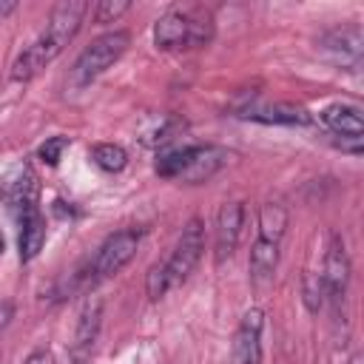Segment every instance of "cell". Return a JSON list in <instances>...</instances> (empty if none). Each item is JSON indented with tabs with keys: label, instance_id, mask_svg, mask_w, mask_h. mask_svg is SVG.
Listing matches in <instances>:
<instances>
[{
	"label": "cell",
	"instance_id": "13",
	"mask_svg": "<svg viewBox=\"0 0 364 364\" xmlns=\"http://www.w3.org/2000/svg\"><path fill=\"white\" fill-rule=\"evenodd\" d=\"M318 119L338 136H358L364 134V111L347 102H333L318 111Z\"/></svg>",
	"mask_w": 364,
	"mask_h": 364
},
{
	"label": "cell",
	"instance_id": "3",
	"mask_svg": "<svg viewBox=\"0 0 364 364\" xmlns=\"http://www.w3.org/2000/svg\"><path fill=\"white\" fill-rule=\"evenodd\" d=\"M230 151L219 145H182V148H168L156 156L154 171L165 179H182L188 185L208 182L216 171H222L230 162Z\"/></svg>",
	"mask_w": 364,
	"mask_h": 364
},
{
	"label": "cell",
	"instance_id": "11",
	"mask_svg": "<svg viewBox=\"0 0 364 364\" xmlns=\"http://www.w3.org/2000/svg\"><path fill=\"white\" fill-rule=\"evenodd\" d=\"M6 205H9V213L14 216L17 225L28 213L40 210L37 208V176L31 173V168L23 165V171L17 173V179H9V185H6Z\"/></svg>",
	"mask_w": 364,
	"mask_h": 364
},
{
	"label": "cell",
	"instance_id": "7",
	"mask_svg": "<svg viewBox=\"0 0 364 364\" xmlns=\"http://www.w3.org/2000/svg\"><path fill=\"white\" fill-rule=\"evenodd\" d=\"M318 48L330 63L341 68H355L364 63V31L355 26H338L318 37Z\"/></svg>",
	"mask_w": 364,
	"mask_h": 364
},
{
	"label": "cell",
	"instance_id": "1",
	"mask_svg": "<svg viewBox=\"0 0 364 364\" xmlns=\"http://www.w3.org/2000/svg\"><path fill=\"white\" fill-rule=\"evenodd\" d=\"M88 14V3L82 0H65V3H57L48 14V23L46 28L14 57L11 63V82H28L34 80L54 57L63 54V48L74 40V34L80 31L82 26V17Z\"/></svg>",
	"mask_w": 364,
	"mask_h": 364
},
{
	"label": "cell",
	"instance_id": "18",
	"mask_svg": "<svg viewBox=\"0 0 364 364\" xmlns=\"http://www.w3.org/2000/svg\"><path fill=\"white\" fill-rule=\"evenodd\" d=\"M88 156L105 173H119L128 165V151L122 145H117V142H97V145H91Z\"/></svg>",
	"mask_w": 364,
	"mask_h": 364
},
{
	"label": "cell",
	"instance_id": "10",
	"mask_svg": "<svg viewBox=\"0 0 364 364\" xmlns=\"http://www.w3.org/2000/svg\"><path fill=\"white\" fill-rule=\"evenodd\" d=\"M262 330H264V313L259 307H250L233 336V358L236 364H262Z\"/></svg>",
	"mask_w": 364,
	"mask_h": 364
},
{
	"label": "cell",
	"instance_id": "6",
	"mask_svg": "<svg viewBox=\"0 0 364 364\" xmlns=\"http://www.w3.org/2000/svg\"><path fill=\"white\" fill-rule=\"evenodd\" d=\"M142 242V233L136 228H122L117 233H111L94 253L91 264H88V282H102V279H111L117 276L134 256H136V247Z\"/></svg>",
	"mask_w": 364,
	"mask_h": 364
},
{
	"label": "cell",
	"instance_id": "21",
	"mask_svg": "<svg viewBox=\"0 0 364 364\" xmlns=\"http://www.w3.org/2000/svg\"><path fill=\"white\" fill-rule=\"evenodd\" d=\"M131 6L128 3H114V0H102V3H97L94 6V23H114L117 17H122L125 11H128Z\"/></svg>",
	"mask_w": 364,
	"mask_h": 364
},
{
	"label": "cell",
	"instance_id": "17",
	"mask_svg": "<svg viewBox=\"0 0 364 364\" xmlns=\"http://www.w3.org/2000/svg\"><path fill=\"white\" fill-rule=\"evenodd\" d=\"M256 225H259V233L256 236L270 239V242H282V236L287 230V210L279 202H267V205H262Z\"/></svg>",
	"mask_w": 364,
	"mask_h": 364
},
{
	"label": "cell",
	"instance_id": "26",
	"mask_svg": "<svg viewBox=\"0 0 364 364\" xmlns=\"http://www.w3.org/2000/svg\"><path fill=\"white\" fill-rule=\"evenodd\" d=\"M347 364H364V353H353Z\"/></svg>",
	"mask_w": 364,
	"mask_h": 364
},
{
	"label": "cell",
	"instance_id": "24",
	"mask_svg": "<svg viewBox=\"0 0 364 364\" xmlns=\"http://www.w3.org/2000/svg\"><path fill=\"white\" fill-rule=\"evenodd\" d=\"M11 310H14V307H11V301L6 299V301H3V327L11 324Z\"/></svg>",
	"mask_w": 364,
	"mask_h": 364
},
{
	"label": "cell",
	"instance_id": "2",
	"mask_svg": "<svg viewBox=\"0 0 364 364\" xmlns=\"http://www.w3.org/2000/svg\"><path fill=\"white\" fill-rule=\"evenodd\" d=\"M202 250H205V228H202V219H188V225L182 228L171 256L162 262V264H154L151 273H148V296L156 301L162 296H168L173 287H179L191 273L193 267L199 264L202 259Z\"/></svg>",
	"mask_w": 364,
	"mask_h": 364
},
{
	"label": "cell",
	"instance_id": "4",
	"mask_svg": "<svg viewBox=\"0 0 364 364\" xmlns=\"http://www.w3.org/2000/svg\"><path fill=\"white\" fill-rule=\"evenodd\" d=\"M213 37V20L208 14L193 11H165L154 23V46L162 51H185V48H202Z\"/></svg>",
	"mask_w": 364,
	"mask_h": 364
},
{
	"label": "cell",
	"instance_id": "16",
	"mask_svg": "<svg viewBox=\"0 0 364 364\" xmlns=\"http://www.w3.org/2000/svg\"><path fill=\"white\" fill-rule=\"evenodd\" d=\"M17 250H20V262H31L43 245H46V216L40 210L28 213L20 225H17Z\"/></svg>",
	"mask_w": 364,
	"mask_h": 364
},
{
	"label": "cell",
	"instance_id": "15",
	"mask_svg": "<svg viewBox=\"0 0 364 364\" xmlns=\"http://www.w3.org/2000/svg\"><path fill=\"white\" fill-rule=\"evenodd\" d=\"M100 318H102V301L100 299L85 301V307L80 313V321H77V333H74V355L77 358L91 353V347L100 336Z\"/></svg>",
	"mask_w": 364,
	"mask_h": 364
},
{
	"label": "cell",
	"instance_id": "19",
	"mask_svg": "<svg viewBox=\"0 0 364 364\" xmlns=\"http://www.w3.org/2000/svg\"><path fill=\"white\" fill-rule=\"evenodd\" d=\"M327 299V290H324V279L321 273H307L304 276V304L310 313H318L321 304Z\"/></svg>",
	"mask_w": 364,
	"mask_h": 364
},
{
	"label": "cell",
	"instance_id": "25",
	"mask_svg": "<svg viewBox=\"0 0 364 364\" xmlns=\"http://www.w3.org/2000/svg\"><path fill=\"white\" fill-rule=\"evenodd\" d=\"M17 9V3H0V17H6V14H11Z\"/></svg>",
	"mask_w": 364,
	"mask_h": 364
},
{
	"label": "cell",
	"instance_id": "23",
	"mask_svg": "<svg viewBox=\"0 0 364 364\" xmlns=\"http://www.w3.org/2000/svg\"><path fill=\"white\" fill-rule=\"evenodd\" d=\"M23 364H54V355H51V350L37 347V350H31V353L26 355V361H23Z\"/></svg>",
	"mask_w": 364,
	"mask_h": 364
},
{
	"label": "cell",
	"instance_id": "9",
	"mask_svg": "<svg viewBox=\"0 0 364 364\" xmlns=\"http://www.w3.org/2000/svg\"><path fill=\"white\" fill-rule=\"evenodd\" d=\"M321 279H324L327 299L333 304H338L344 299V293H347V284H350V256H347L344 239L338 233L330 236V245H327V253H324Z\"/></svg>",
	"mask_w": 364,
	"mask_h": 364
},
{
	"label": "cell",
	"instance_id": "20",
	"mask_svg": "<svg viewBox=\"0 0 364 364\" xmlns=\"http://www.w3.org/2000/svg\"><path fill=\"white\" fill-rule=\"evenodd\" d=\"M71 145V139L68 136H63V134H57V136H48L40 148H37V159L40 162H46V165H60V159H63V151Z\"/></svg>",
	"mask_w": 364,
	"mask_h": 364
},
{
	"label": "cell",
	"instance_id": "5",
	"mask_svg": "<svg viewBox=\"0 0 364 364\" xmlns=\"http://www.w3.org/2000/svg\"><path fill=\"white\" fill-rule=\"evenodd\" d=\"M131 43V34L125 28H114V31H105L100 37H94L74 60L71 65V74H68V82L71 88H85L91 85L100 74H105L128 48Z\"/></svg>",
	"mask_w": 364,
	"mask_h": 364
},
{
	"label": "cell",
	"instance_id": "22",
	"mask_svg": "<svg viewBox=\"0 0 364 364\" xmlns=\"http://www.w3.org/2000/svg\"><path fill=\"white\" fill-rule=\"evenodd\" d=\"M336 148L344 151V154H353V156H364V134H358V136H341V139H336Z\"/></svg>",
	"mask_w": 364,
	"mask_h": 364
},
{
	"label": "cell",
	"instance_id": "12",
	"mask_svg": "<svg viewBox=\"0 0 364 364\" xmlns=\"http://www.w3.org/2000/svg\"><path fill=\"white\" fill-rule=\"evenodd\" d=\"M245 119L264 122V125H307L310 111L296 105V102H273V105H259V108H245Z\"/></svg>",
	"mask_w": 364,
	"mask_h": 364
},
{
	"label": "cell",
	"instance_id": "8",
	"mask_svg": "<svg viewBox=\"0 0 364 364\" xmlns=\"http://www.w3.org/2000/svg\"><path fill=\"white\" fill-rule=\"evenodd\" d=\"M242 225H245V205L242 202H225L216 210V228H213L216 264H222L225 259H230L236 253V245H239V236H242Z\"/></svg>",
	"mask_w": 364,
	"mask_h": 364
},
{
	"label": "cell",
	"instance_id": "14",
	"mask_svg": "<svg viewBox=\"0 0 364 364\" xmlns=\"http://www.w3.org/2000/svg\"><path fill=\"white\" fill-rule=\"evenodd\" d=\"M279 245L282 242H270V239L256 236V242L250 247V256H247V270H250V279L256 284L273 279L276 264H279Z\"/></svg>",
	"mask_w": 364,
	"mask_h": 364
}]
</instances>
